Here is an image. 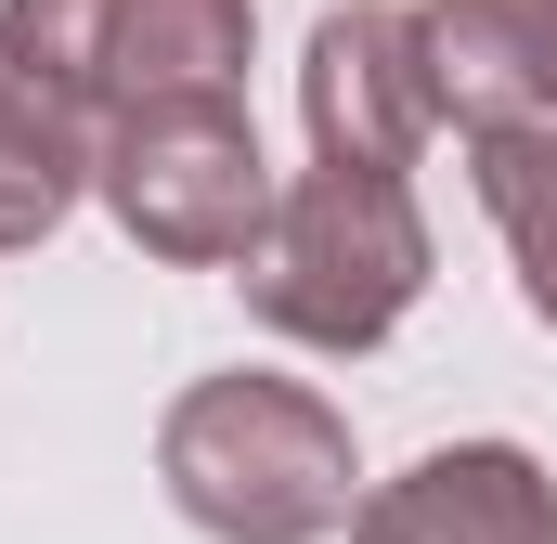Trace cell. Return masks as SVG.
<instances>
[{
    "label": "cell",
    "mask_w": 557,
    "mask_h": 544,
    "mask_svg": "<svg viewBox=\"0 0 557 544\" xmlns=\"http://www.w3.org/2000/svg\"><path fill=\"white\" fill-rule=\"evenodd\" d=\"M156 480L208 544H337L363 519L350 415L298 376H195L156 428Z\"/></svg>",
    "instance_id": "1"
},
{
    "label": "cell",
    "mask_w": 557,
    "mask_h": 544,
    "mask_svg": "<svg viewBox=\"0 0 557 544\" xmlns=\"http://www.w3.org/2000/svg\"><path fill=\"white\" fill-rule=\"evenodd\" d=\"M247 311L298 337V350H376L403 311L428 298V208L416 182H376V169H298L273 195V234L260 260L234 272Z\"/></svg>",
    "instance_id": "2"
},
{
    "label": "cell",
    "mask_w": 557,
    "mask_h": 544,
    "mask_svg": "<svg viewBox=\"0 0 557 544\" xmlns=\"http://www.w3.org/2000/svg\"><path fill=\"white\" fill-rule=\"evenodd\" d=\"M0 52L65 91L91 131H131L169 104H234L260 13L247 0H0Z\"/></svg>",
    "instance_id": "3"
},
{
    "label": "cell",
    "mask_w": 557,
    "mask_h": 544,
    "mask_svg": "<svg viewBox=\"0 0 557 544\" xmlns=\"http://www.w3.org/2000/svg\"><path fill=\"white\" fill-rule=\"evenodd\" d=\"M91 195L117 208V234H131L143 260H169V272H247L260 234H273L285 182H273V156H260V131H247V104H169V118L104 131Z\"/></svg>",
    "instance_id": "4"
},
{
    "label": "cell",
    "mask_w": 557,
    "mask_h": 544,
    "mask_svg": "<svg viewBox=\"0 0 557 544\" xmlns=\"http://www.w3.org/2000/svg\"><path fill=\"white\" fill-rule=\"evenodd\" d=\"M298 118H311V169H376L403 182L441 131V78H428V13L403 0H337L298 52Z\"/></svg>",
    "instance_id": "5"
},
{
    "label": "cell",
    "mask_w": 557,
    "mask_h": 544,
    "mask_svg": "<svg viewBox=\"0 0 557 544\" xmlns=\"http://www.w3.org/2000/svg\"><path fill=\"white\" fill-rule=\"evenodd\" d=\"M350 544H557V480L519 441H441L363 493Z\"/></svg>",
    "instance_id": "6"
},
{
    "label": "cell",
    "mask_w": 557,
    "mask_h": 544,
    "mask_svg": "<svg viewBox=\"0 0 557 544\" xmlns=\"http://www.w3.org/2000/svg\"><path fill=\"white\" fill-rule=\"evenodd\" d=\"M428 78L467 143L480 131L557 143V0H428Z\"/></svg>",
    "instance_id": "7"
},
{
    "label": "cell",
    "mask_w": 557,
    "mask_h": 544,
    "mask_svg": "<svg viewBox=\"0 0 557 544\" xmlns=\"http://www.w3.org/2000/svg\"><path fill=\"white\" fill-rule=\"evenodd\" d=\"M91 169H104V131L0 52V260H13V247H39V234L91 195Z\"/></svg>",
    "instance_id": "8"
},
{
    "label": "cell",
    "mask_w": 557,
    "mask_h": 544,
    "mask_svg": "<svg viewBox=\"0 0 557 544\" xmlns=\"http://www.w3.org/2000/svg\"><path fill=\"white\" fill-rule=\"evenodd\" d=\"M467 182H480V208H493V234H506V260H519L532 324L557 337V143L545 131H480L467 143Z\"/></svg>",
    "instance_id": "9"
}]
</instances>
